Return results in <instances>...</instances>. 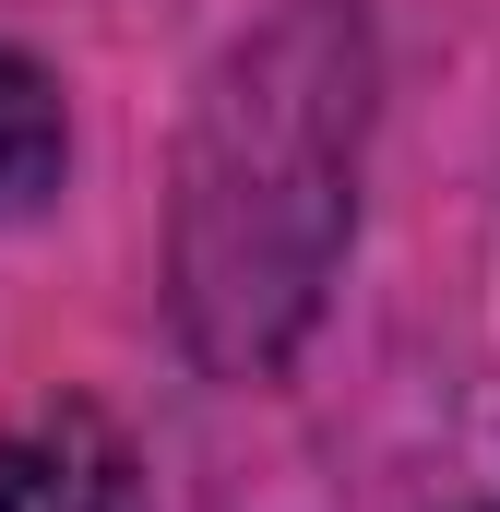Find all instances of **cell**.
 Instances as JSON below:
<instances>
[{"instance_id": "1", "label": "cell", "mask_w": 500, "mask_h": 512, "mask_svg": "<svg viewBox=\"0 0 500 512\" xmlns=\"http://www.w3.org/2000/svg\"><path fill=\"white\" fill-rule=\"evenodd\" d=\"M370 36L346 0H286L203 84L179 167V322L215 370H274L358 215Z\"/></svg>"}, {"instance_id": "3", "label": "cell", "mask_w": 500, "mask_h": 512, "mask_svg": "<svg viewBox=\"0 0 500 512\" xmlns=\"http://www.w3.org/2000/svg\"><path fill=\"white\" fill-rule=\"evenodd\" d=\"M60 167H72L60 84H48L36 60H12V48H0V227H12V215H36V203L60 191Z\"/></svg>"}, {"instance_id": "2", "label": "cell", "mask_w": 500, "mask_h": 512, "mask_svg": "<svg viewBox=\"0 0 500 512\" xmlns=\"http://www.w3.org/2000/svg\"><path fill=\"white\" fill-rule=\"evenodd\" d=\"M0 512H143L131 501V441L96 405L24 417V429L0 441Z\"/></svg>"}]
</instances>
